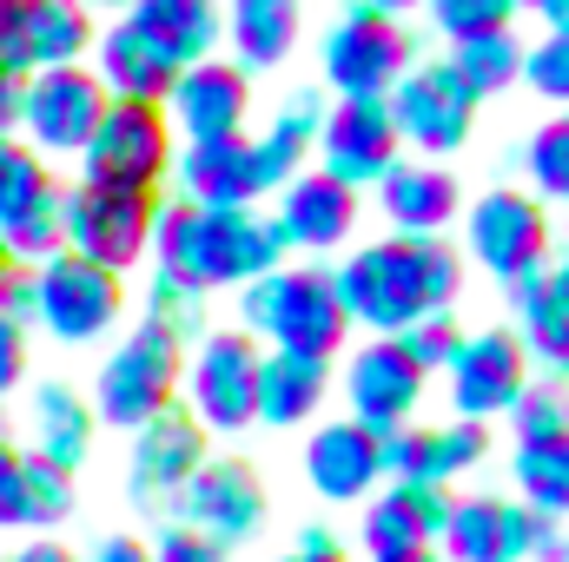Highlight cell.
<instances>
[{
  "label": "cell",
  "mask_w": 569,
  "mask_h": 562,
  "mask_svg": "<svg viewBox=\"0 0 569 562\" xmlns=\"http://www.w3.org/2000/svg\"><path fill=\"white\" fill-rule=\"evenodd\" d=\"M443 523H450V490L443 483H391L365 510V550H371V562L418 556L430 543H443Z\"/></svg>",
  "instance_id": "cell-22"
},
{
  "label": "cell",
  "mask_w": 569,
  "mask_h": 562,
  "mask_svg": "<svg viewBox=\"0 0 569 562\" xmlns=\"http://www.w3.org/2000/svg\"><path fill=\"white\" fill-rule=\"evenodd\" d=\"M450 73H457L477 100H490V93H503V87L523 80V47L510 40V27H497V33H470V40H450Z\"/></svg>",
  "instance_id": "cell-33"
},
{
  "label": "cell",
  "mask_w": 569,
  "mask_h": 562,
  "mask_svg": "<svg viewBox=\"0 0 569 562\" xmlns=\"http://www.w3.org/2000/svg\"><path fill=\"white\" fill-rule=\"evenodd\" d=\"M425 7H430V20H437V33H450V40L497 33L517 13V0H425Z\"/></svg>",
  "instance_id": "cell-41"
},
{
  "label": "cell",
  "mask_w": 569,
  "mask_h": 562,
  "mask_svg": "<svg viewBox=\"0 0 569 562\" xmlns=\"http://www.w3.org/2000/svg\"><path fill=\"white\" fill-rule=\"evenodd\" d=\"M305 476L325 503H365V490L385 476V456H378V436L365 423H325L311 430V450H305Z\"/></svg>",
  "instance_id": "cell-26"
},
{
  "label": "cell",
  "mask_w": 569,
  "mask_h": 562,
  "mask_svg": "<svg viewBox=\"0 0 569 562\" xmlns=\"http://www.w3.org/2000/svg\"><path fill=\"white\" fill-rule=\"evenodd\" d=\"M100 113H107V87L93 80L87 60H73V67H47V73L20 80V127L13 133L40 159H80Z\"/></svg>",
  "instance_id": "cell-8"
},
{
  "label": "cell",
  "mask_w": 569,
  "mask_h": 562,
  "mask_svg": "<svg viewBox=\"0 0 569 562\" xmlns=\"http://www.w3.org/2000/svg\"><path fill=\"white\" fill-rule=\"evenodd\" d=\"M318 127H325V107L311 100V93H298L291 107H284L279 120L259 133V172H266V192H284V179H298V159L311 152L318 140Z\"/></svg>",
  "instance_id": "cell-32"
},
{
  "label": "cell",
  "mask_w": 569,
  "mask_h": 562,
  "mask_svg": "<svg viewBox=\"0 0 569 562\" xmlns=\"http://www.w3.org/2000/svg\"><path fill=\"white\" fill-rule=\"evenodd\" d=\"M172 523L199 530V536H206V543H219V550L252 543V536H259V523H266L259 470H252V463H239V456H206V463H199V476L179 490Z\"/></svg>",
  "instance_id": "cell-14"
},
{
  "label": "cell",
  "mask_w": 569,
  "mask_h": 562,
  "mask_svg": "<svg viewBox=\"0 0 569 562\" xmlns=\"http://www.w3.org/2000/svg\"><path fill=\"white\" fill-rule=\"evenodd\" d=\"M27 384V324L0 318V398H13Z\"/></svg>",
  "instance_id": "cell-45"
},
{
  "label": "cell",
  "mask_w": 569,
  "mask_h": 562,
  "mask_svg": "<svg viewBox=\"0 0 569 562\" xmlns=\"http://www.w3.org/2000/svg\"><path fill=\"white\" fill-rule=\"evenodd\" d=\"M7 265H13V259H7V252H0V279H7Z\"/></svg>",
  "instance_id": "cell-58"
},
{
  "label": "cell",
  "mask_w": 569,
  "mask_h": 562,
  "mask_svg": "<svg viewBox=\"0 0 569 562\" xmlns=\"http://www.w3.org/2000/svg\"><path fill=\"white\" fill-rule=\"evenodd\" d=\"M93 398H80L73 384H60V378H47V384H33V398H27V443L20 450H33V456H47V463H60V470H73L80 476V463L93 456Z\"/></svg>",
  "instance_id": "cell-25"
},
{
  "label": "cell",
  "mask_w": 569,
  "mask_h": 562,
  "mask_svg": "<svg viewBox=\"0 0 569 562\" xmlns=\"http://www.w3.org/2000/svg\"><path fill=\"white\" fill-rule=\"evenodd\" d=\"M470 252L490 279H503L510 291H523L530 279H543L550 265V225H543V205L523 199V192H483L470 205Z\"/></svg>",
  "instance_id": "cell-15"
},
{
  "label": "cell",
  "mask_w": 569,
  "mask_h": 562,
  "mask_svg": "<svg viewBox=\"0 0 569 562\" xmlns=\"http://www.w3.org/2000/svg\"><path fill=\"white\" fill-rule=\"evenodd\" d=\"M284 265L279 225L252 205H192V199H166L159 225H152V272L192 284V291H219V284H252Z\"/></svg>",
  "instance_id": "cell-1"
},
{
  "label": "cell",
  "mask_w": 569,
  "mask_h": 562,
  "mask_svg": "<svg viewBox=\"0 0 569 562\" xmlns=\"http://www.w3.org/2000/svg\"><path fill=\"white\" fill-rule=\"evenodd\" d=\"M179 384H186V344L140 318L107 358H100V378H93V418L113 423V430H140L159 411L179 404Z\"/></svg>",
  "instance_id": "cell-4"
},
{
  "label": "cell",
  "mask_w": 569,
  "mask_h": 562,
  "mask_svg": "<svg viewBox=\"0 0 569 562\" xmlns=\"http://www.w3.org/2000/svg\"><path fill=\"white\" fill-rule=\"evenodd\" d=\"M398 344L418 358V371H450V358L463 351V331H457V318H450V311H437V318H425V324H411Z\"/></svg>",
  "instance_id": "cell-43"
},
{
  "label": "cell",
  "mask_w": 569,
  "mask_h": 562,
  "mask_svg": "<svg viewBox=\"0 0 569 562\" xmlns=\"http://www.w3.org/2000/svg\"><path fill=\"white\" fill-rule=\"evenodd\" d=\"M557 562H569V530H563V543H557Z\"/></svg>",
  "instance_id": "cell-57"
},
{
  "label": "cell",
  "mask_w": 569,
  "mask_h": 562,
  "mask_svg": "<svg viewBox=\"0 0 569 562\" xmlns=\"http://www.w3.org/2000/svg\"><path fill=\"white\" fill-rule=\"evenodd\" d=\"M331 284H338V304H345L351 324H365L378 338H405L411 324L457 304L463 265L437 239H385V245L351 252L331 272Z\"/></svg>",
  "instance_id": "cell-2"
},
{
  "label": "cell",
  "mask_w": 569,
  "mask_h": 562,
  "mask_svg": "<svg viewBox=\"0 0 569 562\" xmlns=\"http://www.w3.org/2000/svg\"><path fill=\"white\" fill-rule=\"evenodd\" d=\"M219 7H226V40L246 73L279 67L298 47V0H219Z\"/></svg>",
  "instance_id": "cell-30"
},
{
  "label": "cell",
  "mask_w": 569,
  "mask_h": 562,
  "mask_svg": "<svg viewBox=\"0 0 569 562\" xmlns=\"http://www.w3.org/2000/svg\"><path fill=\"white\" fill-rule=\"evenodd\" d=\"M13 503H20V443L13 430H0V530H13Z\"/></svg>",
  "instance_id": "cell-47"
},
{
  "label": "cell",
  "mask_w": 569,
  "mask_h": 562,
  "mask_svg": "<svg viewBox=\"0 0 569 562\" xmlns=\"http://www.w3.org/2000/svg\"><path fill=\"white\" fill-rule=\"evenodd\" d=\"M298 556H338L331 530H305V536H298Z\"/></svg>",
  "instance_id": "cell-51"
},
{
  "label": "cell",
  "mask_w": 569,
  "mask_h": 562,
  "mask_svg": "<svg viewBox=\"0 0 569 562\" xmlns=\"http://www.w3.org/2000/svg\"><path fill=\"white\" fill-rule=\"evenodd\" d=\"M517 7H537V0H517Z\"/></svg>",
  "instance_id": "cell-59"
},
{
  "label": "cell",
  "mask_w": 569,
  "mask_h": 562,
  "mask_svg": "<svg viewBox=\"0 0 569 562\" xmlns=\"http://www.w3.org/2000/svg\"><path fill=\"white\" fill-rule=\"evenodd\" d=\"M179 199L192 205H259L266 199V172H259V145L246 140H212V145H179L172 159Z\"/></svg>",
  "instance_id": "cell-24"
},
{
  "label": "cell",
  "mask_w": 569,
  "mask_h": 562,
  "mask_svg": "<svg viewBox=\"0 0 569 562\" xmlns=\"http://www.w3.org/2000/svg\"><path fill=\"white\" fill-rule=\"evenodd\" d=\"M325 80L345 100H385L405 73H411V33L398 27V13L358 0L331 33H325Z\"/></svg>",
  "instance_id": "cell-9"
},
{
  "label": "cell",
  "mask_w": 569,
  "mask_h": 562,
  "mask_svg": "<svg viewBox=\"0 0 569 562\" xmlns=\"http://www.w3.org/2000/svg\"><path fill=\"white\" fill-rule=\"evenodd\" d=\"M80 490H73V470L20 450V503H13V530H60L73 516Z\"/></svg>",
  "instance_id": "cell-34"
},
{
  "label": "cell",
  "mask_w": 569,
  "mask_h": 562,
  "mask_svg": "<svg viewBox=\"0 0 569 562\" xmlns=\"http://www.w3.org/2000/svg\"><path fill=\"white\" fill-rule=\"evenodd\" d=\"M100 40V20L87 0H0V67L13 80L73 67Z\"/></svg>",
  "instance_id": "cell-12"
},
{
  "label": "cell",
  "mask_w": 569,
  "mask_h": 562,
  "mask_svg": "<svg viewBox=\"0 0 569 562\" xmlns=\"http://www.w3.org/2000/svg\"><path fill=\"white\" fill-rule=\"evenodd\" d=\"M378 199H385V219L398 225V239H437L457 219V179L425 159H398L378 179Z\"/></svg>",
  "instance_id": "cell-27"
},
{
  "label": "cell",
  "mask_w": 569,
  "mask_h": 562,
  "mask_svg": "<svg viewBox=\"0 0 569 562\" xmlns=\"http://www.w3.org/2000/svg\"><path fill=\"white\" fill-rule=\"evenodd\" d=\"M517 490L530 510L543 516H569V430L563 436H537V443H517Z\"/></svg>",
  "instance_id": "cell-36"
},
{
  "label": "cell",
  "mask_w": 569,
  "mask_h": 562,
  "mask_svg": "<svg viewBox=\"0 0 569 562\" xmlns=\"http://www.w3.org/2000/svg\"><path fill=\"white\" fill-rule=\"evenodd\" d=\"M120 318H127V279L73 252L33 265V331H47L53 344H100Z\"/></svg>",
  "instance_id": "cell-7"
},
{
  "label": "cell",
  "mask_w": 569,
  "mask_h": 562,
  "mask_svg": "<svg viewBox=\"0 0 569 562\" xmlns=\"http://www.w3.org/2000/svg\"><path fill=\"white\" fill-rule=\"evenodd\" d=\"M0 318H13V324L33 331V265H7V279H0Z\"/></svg>",
  "instance_id": "cell-46"
},
{
  "label": "cell",
  "mask_w": 569,
  "mask_h": 562,
  "mask_svg": "<svg viewBox=\"0 0 569 562\" xmlns=\"http://www.w3.org/2000/svg\"><path fill=\"white\" fill-rule=\"evenodd\" d=\"M318 152H325L331 179H345L351 192H365V185H378L398 165L405 140H398V120H391L385 100H338L325 113V127H318Z\"/></svg>",
  "instance_id": "cell-18"
},
{
  "label": "cell",
  "mask_w": 569,
  "mask_h": 562,
  "mask_svg": "<svg viewBox=\"0 0 569 562\" xmlns=\"http://www.w3.org/2000/svg\"><path fill=\"white\" fill-rule=\"evenodd\" d=\"M523 165H530L537 199L569 205V113H557L550 127H537V140H530V152H523Z\"/></svg>",
  "instance_id": "cell-38"
},
{
  "label": "cell",
  "mask_w": 569,
  "mask_h": 562,
  "mask_svg": "<svg viewBox=\"0 0 569 562\" xmlns=\"http://www.w3.org/2000/svg\"><path fill=\"white\" fill-rule=\"evenodd\" d=\"M510 418H517V443H537V436H563V430H569V384H563V378L523 384V398L510 404Z\"/></svg>",
  "instance_id": "cell-40"
},
{
  "label": "cell",
  "mask_w": 569,
  "mask_h": 562,
  "mask_svg": "<svg viewBox=\"0 0 569 562\" xmlns=\"http://www.w3.org/2000/svg\"><path fill=\"white\" fill-rule=\"evenodd\" d=\"M127 20L140 27L172 67H199L226 40V7L219 0H133Z\"/></svg>",
  "instance_id": "cell-28"
},
{
  "label": "cell",
  "mask_w": 569,
  "mask_h": 562,
  "mask_svg": "<svg viewBox=\"0 0 569 562\" xmlns=\"http://www.w3.org/2000/svg\"><path fill=\"white\" fill-rule=\"evenodd\" d=\"M557 543H563L557 516L530 503H503V496L450 503V523H443L450 562H557Z\"/></svg>",
  "instance_id": "cell-11"
},
{
  "label": "cell",
  "mask_w": 569,
  "mask_h": 562,
  "mask_svg": "<svg viewBox=\"0 0 569 562\" xmlns=\"http://www.w3.org/2000/svg\"><path fill=\"white\" fill-rule=\"evenodd\" d=\"M20 127V80L0 67V133H13Z\"/></svg>",
  "instance_id": "cell-50"
},
{
  "label": "cell",
  "mask_w": 569,
  "mask_h": 562,
  "mask_svg": "<svg viewBox=\"0 0 569 562\" xmlns=\"http://www.w3.org/2000/svg\"><path fill=\"white\" fill-rule=\"evenodd\" d=\"M252 113V80L239 60H199L179 67L172 93H166V120L186 145H212V140H239Z\"/></svg>",
  "instance_id": "cell-17"
},
{
  "label": "cell",
  "mask_w": 569,
  "mask_h": 562,
  "mask_svg": "<svg viewBox=\"0 0 569 562\" xmlns=\"http://www.w3.org/2000/svg\"><path fill=\"white\" fill-rule=\"evenodd\" d=\"M186 411L206 430H252L259 423V344L246 331H212L186 358Z\"/></svg>",
  "instance_id": "cell-10"
},
{
  "label": "cell",
  "mask_w": 569,
  "mask_h": 562,
  "mask_svg": "<svg viewBox=\"0 0 569 562\" xmlns=\"http://www.w3.org/2000/svg\"><path fill=\"white\" fill-rule=\"evenodd\" d=\"M152 225H159V199L140 192H107V185H67L60 199V232H67V252L127 279L133 265L152 259Z\"/></svg>",
  "instance_id": "cell-6"
},
{
  "label": "cell",
  "mask_w": 569,
  "mask_h": 562,
  "mask_svg": "<svg viewBox=\"0 0 569 562\" xmlns=\"http://www.w3.org/2000/svg\"><path fill=\"white\" fill-rule=\"evenodd\" d=\"M60 179H53V159H40L20 133H0V232L13 219H27L40 199H53Z\"/></svg>",
  "instance_id": "cell-35"
},
{
  "label": "cell",
  "mask_w": 569,
  "mask_h": 562,
  "mask_svg": "<svg viewBox=\"0 0 569 562\" xmlns=\"http://www.w3.org/2000/svg\"><path fill=\"white\" fill-rule=\"evenodd\" d=\"M239 318H246V331L272 338V351H298V358H318V364H331V351L351 331L325 265H279V272L252 279L246 298H239Z\"/></svg>",
  "instance_id": "cell-3"
},
{
  "label": "cell",
  "mask_w": 569,
  "mask_h": 562,
  "mask_svg": "<svg viewBox=\"0 0 569 562\" xmlns=\"http://www.w3.org/2000/svg\"><path fill=\"white\" fill-rule=\"evenodd\" d=\"M537 13L550 20V33H569V0H537Z\"/></svg>",
  "instance_id": "cell-52"
},
{
  "label": "cell",
  "mask_w": 569,
  "mask_h": 562,
  "mask_svg": "<svg viewBox=\"0 0 569 562\" xmlns=\"http://www.w3.org/2000/svg\"><path fill=\"white\" fill-rule=\"evenodd\" d=\"M391 562H443V556H430V550H418V556H391Z\"/></svg>",
  "instance_id": "cell-54"
},
{
  "label": "cell",
  "mask_w": 569,
  "mask_h": 562,
  "mask_svg": "<svg viewBox=\"0 0 569 562\" xmlns=\"http://www.w3.org/2000/svg\"><path fill=\"white\" fill-rule=\"evenodd\" d=\"M385 107L398 120V140L418 145V152H457V145L470 140V120H477V93L450 73V60L411 67L385 93Z\"/></svg>",
  "instance_id": "cell-16"
},
{
  "label": "cell",
  "mask_w": 569,
  "mask_h": 562,
  "mask_svg": "<svg viewBox=\"0 0 569 562\" xmlns=\"http://www.w3.org/2000/svg\"><path fill=\"white\" fill-rule=\"evenodd\" d=\"M563 272H569V265H563Z\"/></svg>",
  "instance_id": "cell-60"
},
{
  "label": "cell",
  "mask_w": 569,
  "mask_h": 562,
  "mask_svg": "<svg viewBox=\"0 0 569 562\" xmlns=\"http://www.w3.org/2000/svg\"><path fill=\"white\" fill-rule=\"evenodd\" d=\"M87 7H120V13H127V7H133V0H87Z\"/></svg>",
  "instance_id": "cell-55"
},
{
  "label": "cell",
  "mask_w": 569,
  "mask_h": 562,
  "mask_svg": "<svg viewBox=\"0 0 569 562\" xmlns=\"http://www.w3.org/2000/svg\"><path fill=\"white\" fill-rule=\"evenodd\" d=\"M80 562H152V543H140V536H100Z\"/></svg>",
  "instance_id": "cell-48"
},
{
  "label": "cell",
  "mask_w": 569,
  "mask_h": 562,
  "mask_svg": "<svg viewBox=\"0 0 569 562\" xmlns=\"http://www.w3.org/2000/svg\"><path fill=\"white\" fill-rule=\"evenodd\" d=\"M284 562H345V556H284Z\"/></svg>",
  "instance_id": "cell-56"
},
{
  "label": "cell",
  "mask_w": 569,
  "mask_h": 562,
  "mask_svg": "<svg viewBox=\"0 0 569 562\" xmlns=\"http://www.w3.org/2000/svg\"><path fill=\"white\" fill-rule=\"evenodd\" d=\"M87 67H93V80L107 87V100H140V107H166V93H172V80H179V67L146 40L127 13H120L113 27H100Z\"/></svg>",
  "instance_id": "cell-23"
},
{
  "label": "cell",
  "mask_w": 569,
  "mask_h": 562,
  "mask_svg": "<svg viewBox=\"0 0 569 562\" xmlns=\"http://www.w3.org/2000/svg\"><path fill=\"white\" fill-rule=\"evenodd\" d=\"M199 463H206V423L192 418L186 404H172L152 423H140L133 430V456H127V496H133V510L172 516V503L199 476Z\"/></svg>",
  "instance_id": "cell-13"
},
{
  "label": "cell",
  "mask_w": 569,
  "mask_h": 562,
  "mask_svg": "<svg viewBox=\"0 0 569 562\" xmlns=\"http://www.w3.org/2000/svg\"><path fill=\"white\" fill-rule=\"evenodd\" d=\"M523 344L510 331H483V338H463V351L450 358V404L463 423L503 418L517 398H523Z\"/></svg>",
  "instance_id": "cell-20"
},
{
  "label": "cell",
  "mask_w": 569,
  "mask_h": 562,
  "mask_svg": "<svg viewBox=\"0 0 569 562\" xmlns=\"http://www.w3.org/2000/svg\"><path fill=\"white\" fill-rule=\"evenodd\" d=\"M172 159H179V133H172L166 107L107 100L93 140L80 145V185H107V192L159 199V185L172 179Z\"/></svg>",
  "instance_id": "cell-5"
},
{
  "label": "cell",
  "mask_w": 569,
  "mask_h": 562,
  "mask_svg": "<svg viewBox=\"0 0 569 562\" xmlns=\"http://www.w3.org/2000/svg\"><path fill=\"white\" fill-rule=\"evenodd\" d=\"M517 298V344H523V358H537L550 378H563L569 371V272H543V279H530L523 291H510Z\"/></svg>",
  "instance_id": "cell-29"
},
{
  "label": "cell",
  "mask_w": 569,
  "mask_h": 562,
  "mask_svg": "<svg viewBox=\"0 0 569 562\" xmlns=\"http://www.w3.org/2000/svg\"><path fill=\"white\" fill-rule=\"evenodd\" d=\"M152 562H226V550L206 543V536L186 530V523H166V530L152 536Z\"/></svg>",
  "instance_id": "cell-44"
},
{
  "label": "cell",
  "mask_w": 569,
  "mask_h": 562,
  "mask_svg": "<svg viewBox=\"0 0 569 562\" xmlns=\"http://www.w3.org/2000/svg\"><path fill=\"white\" fill-rule=\"evenodd\" d=\"M523 80H530L543 100L569 107V33H543L537 47H523Z\"/></svg>",
  "instance_id": "cell-42"
},
{
  "label": "cell",
  "mask_w": 569,
  "mask_h": 562,
  "mask_svg": "<svg viewBox=\"0 0 569 562\" xmlns=\"http://www.w3.org/2000/svg\"><path fill=\"white\" fill-rule=\"evenodd\" d=\"M345 398H351V423H365L371 436H391V430H405L411 411H418L425 371H418V358H411L398 338H378V344H365V351L351 358Z\"/></svg>",
  "instance_id": "cell-19"
},
{
  "label": "cell",
  "mask_w": 569,
  "mask_h": 562,
  "mask_svg": "<svg viewBox=\"0 0 569 562\" xmlns=\"http://www.w3.org/2000/svg\"><path fill=\"white\" fill-rule=\"evenodd\" d=\"M0 562H80L67 543H53V536H33V543H20V550H7Z\"/></svg>",
  "instance_id": "cell-49"
},
{
  "label": "cell",
  "mask_w": 569,
  "mask_h": 562,
  "mask_svg": "<svg viewBox=\"0 0 569 562\" xmlns=\"http://www.w3.org/2000/svg\"><path fill=\"white\" fill-rule=\"evenodd\" d=\"M483 450H490L483 423H443V430H430L425 483H450V476H470V470L483 463Z\"/></svg>",
  "instance_id": "cell-39"
},
{
  "label": "cell",
  "mask_w": 569,
  "mask_h": 562,
  "mask_svg": "<svg viewBox=\"0 0 569 562\" xmlns=\"http://www.w3.org/2000/svg\"><path fill=\"white\" fill-rule=\"evenodd\" d=\"M371 7H385V13H405V7H418V0H371Z\"/></svg>",
  "instance_id": "cell-53"
},
{
  "label": "cell",
  "mask_w": 569,
  "mask_h": 562,
  "mask_svg": "<svg viewBox=\"0 0 569 562\" xmlns=\"http://www.w3.org/2000/svg\"><path fill=\"white\" fill-rule=\"evenodd\" d=\"M146 318L166 324L179 344H199V338H206V291H192V284L152 272V284H146Z\"/></svg>",
  "instance_id": "cell-37"
},
{
  "label": "cell",
  "mask_w": 569,
  "mask_h": 562,
  "mask_svg": "<svg viewBox=\"0 0 569 562\" xmlns=\"http://www.w3.org/2000/svg\"><path fill=\"white\" fill-rule=\"evenodd\" d=\"M325 391H331V371L318 358H298V351L259 358V423H272V430L305 423L325 404Z\"/></svg>",
  "instance_id": "cell-31"
},
{
  "label": "cell",
  "mask_w": 569,
  "mask_h": 562,
  "mask_svg": "<svg viewBox=\"0 0 569 562\" xmlns=\"http://www.w3.org/2000/svg\"><path fill=\"white\" fill-rule=\"evenodd\" d=\"M272 225H279L284 245H298V252H331V245H345L351 225H358V192H351L345 179H331L325 165H311V172L284 179Z\"/></svg>",
  "instance_id": "cell-21"
}]
</instances>
